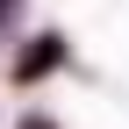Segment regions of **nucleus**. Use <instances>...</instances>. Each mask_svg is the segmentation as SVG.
Returning <instances> with one entry per match:
<instances>
[{"label":"nucleus","mask_w":129,"mask_h":129,"mask_svg":"<svg viewBox=\"0 0 129 129\" xmlns=\"http://www.w3.org/2000/svg\"><path fill=\"white\" fill-rule=\"evenodd\" d=\"M22 129H50V122H22Z\"/></svg>","instance_id":"1"}]
</instances>
